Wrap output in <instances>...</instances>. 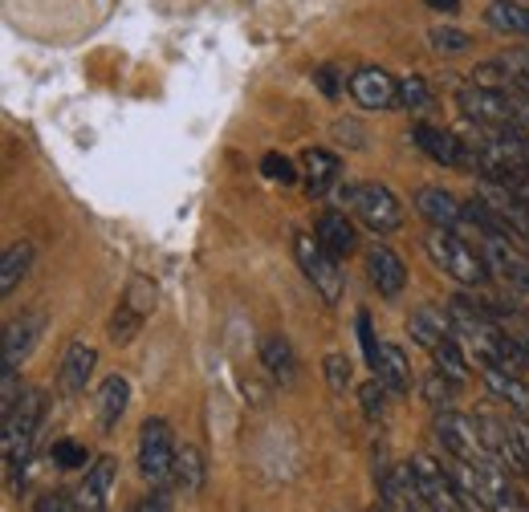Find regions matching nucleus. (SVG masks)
Masks as SVG:
<instances>
[{"label": "nucleus", "instance_id": "obj_26", "mask_svg": "<svg viewBox=\"0 0 529 512\" xmlns=\"http://www.w3.org/2000/svg\"><path fill=\"white\" fill-rule=\"evenodd\" d=\"M375 374L387 382L395 395L411 391V362H407V354H403L395 342H383V354H379V370H375Z\"/></svg>", "mask_w": 529, "mask_h": 512}, {"label": "nucleus", "instance_id": "obj_12", "mask_svg": "<svg viewBox=\"0 0 529 512\" xmlns=\"http://www.w3.org/2000/svg\"><path fill=\"white\" fill-rule=\"evenodd\" d=\"M363 261H367V277H371V285L379 289V297H387V301L403 297V289H407V265H403V256H399L395 248L371 244Z\"/></svg>", "mask_w": 529, "mask_h": 512}, {"label": "nucleus", "instance_id": "obj_15", "mask_svg": "<svg viewBox=\"0 0 529 512\" xmlns=\"http://www.w3.org/2000/svg\"><path fill=\"white\" fill-rule=\"evenodd\" d=\"M257 358H261L265 374L277 382V387H293V382H298V354H293L285 334H265Z\"/></svg>", "mask_w": 529, "mask_h": 512}, {"label": "nucleus", "instance_id": "obj_6", "mask_svg": "<svg viewBox=\"0 0 529 512\" xmlns=\"http://www.w3.org/2000/svg\"><path fill=\"white\" fill-rule=\"evenodd\" d=\"M175 439H171V427L167 419H147L143 431H139V472L163 488L167 480H175Z\"/></svg>", "mask_w": 529, "mask_h": 512}, {"label": "nucleus", "instance_id": "obj_9", "mask_svg": "<svg viewBox=\"0 0 529 512\" xmlns=\"http://www.w3.org/2000/svg\"><path fill=\"white\" fill-rule=\"evenodd\" d=\"M411 143H416L432 163H440V167H452V171H477V155H473V147H468L460 135H452V131H440V126H428V122H420V126H411Z\"/></svg>", "mask_w": 529, "mask_h": 512}, {"label": "nucleus", "instance_id": "obj_7", "mask_svg": "<svg viewBox=\"0 0 529 512\" xmlns=\"http://www.w3.org/2000/svg\"><path fill=\"white\" fill-rule=\"evenodd\" d=\"M411 476H416V492H420L424 508H432V512H473L464 504V496L456 492L448 468L436 464L432 456H411Z\"/></svg>", "mask_w": 529, "mask_h": 512}, {"label": "nucleus", "instance_id": "obj_29", "mask_svg": "<svg viewBox=\"0 0 529 512\" xmlns=\"http://www.w3.org/2000/svg\"><path fill=\"white\" fill-rule=\"evenodd\" d=\"M143 322H147V313H139L131 301H119V309H114V317H110V342L114 346H127L139 330H143Z\"/></svg>", "mask_w": 529, "mask_h": 512}, {"label": "nucleus", "instance_id": "obj_11", "mask_svg": "<svg viewBox=\"0 0 529 512\" xmlns=\"http://www.w3.org/2000/svg\"><path fill=\"white\" fill-rule=\"evenodd\" d=\"M350 98L363 110H395L399 106V82L379 66H359L350 74Z\"/></svg>", "mask_w": 529, "mask_h": 512}, {"label": "nucleus", "instance_id": "obj_43", "mask_svg": "<svg viewBox=\"0 0 529 512\" xmlns=\"http://www.w3.org/2000/svg\"><path fill=\"white\" fill-rule=\"evenodd\" d=\"M509 191H517V196L529 204V167H525V171H517V175L509 179Z\"/></svg>", "mask_w": 529, "mask_h": 512}, {"label": "nucleus", "instance_id": "obj_45", "mask_svg": "<svg viewBox=\"0 0 529 512\" xmlns=\"http://www.w3.org/2000/svg\"><path fill=\"white\" fill-rule=\"evenodd\" d=\"M513 431H517V439H521V447H525V456H529V419L517 415V419H513Z\"/></svg>", "mask_w": 529, "mask_h": 512}, {"label": "nucleus", "instance_id": "obj_23", "mask_svg": "<svg viewBox=\"0 0 529 512\" xmlns=\"http://www.w3.org/2000/svg\"><path fill=\"white\" fill-rule=\"evenodd\" d=\"M33 256H37V252H33L29 240L5 248V261H0V297H13V293H17V285H21L25 273L33 269Z\"/></svg>", "mask_w": 529, "mask_h": 512}, {"label": "nucleus", "instance_id": "obj_25", "mask_svg": "<svg viewBox=\"0 0 529 512\" xmlns=\"http://www.w3.org/2000/svg\"><path fill=\"white\" fill-rule=\"evenodd\" d=\"M175 484H180L184 496H200L204 488V456L196 443H184L180 452H175Z\"/></svg>", "mask_w": 529, "mask_h": 512}, {"label": "nucleus", "instance_id": "obj_17", "mask_svg": "<svg viewBox=\"0 0 529 512\" xmlns=\"http://www.w3.org/2000/svg\"><path fill=\"white\" fill-rule=\"evenodd\" d=\"M314 232H318V240L326 244V252H334L338 261H346L350 252L359 248V236H355V224L346 220V212L342 208H326L322 216H318V224H314Z\"/></svg>", "mask_w": 529, "mask_h": 512}, {"label": "nucleus", "instance_id": "obj_18", "mask_svg": "<svg viewBox=\"0 0 529 512\" xmlns=\"http://www.w3.org/2000/svg\"><path fill=\"white\" fill-rule=\"evenodd\" d=\"M481 496H485L489 512H529V500L517 492V484L509 480L505 468H485L481 472Z\"/></svg>", "mask_w": 529, "mask_h": 512}, {"label": "nucleus", "instance_id": "obj_10", "mask_svg": "<svg viewBox=\"0 0 529 512\" xmlns=\"http://www.w3.org/2000/svg\"><path fill=\"white\" fill-rule=\"evenodd\" d=\"M481 252H485L489 269H493L501 281H509V289L529 293V252H525V248H517V244L501 240V236H485V232H481Z\"/></svg>", "mask_w": 529, "mask_h": 512}, {"label": "nucleus", "instance_id": "obj_16", "mask_svg": "<svg viewBox=\"0 0 529 512\" xmlns=\"http://www.w3.org/2000/svg\"><path fill=\"white\" fill-rule=\"evenodd\" d=\"M114 480H119V464H114V456H98V460L86 468V484L78 488L82 512H106V500H110Z\"/></svg>", "mask_w": 529, "mask_h": 512}, {"label": "nucleus", "instance_id": "obj_46", "mask_svg": "<svg viewBox=\"0 0 529 512\" xmlns=\"http://www.w3.org/2000/svg\"><path fill=\"white\" fill-rule=\"evenodd\" d=\"M367 512H391V508H387V504H375V508H367Z\"/></svg>", "mask_w": 529, "mask_h": 512}, {"label": "nucleus", "instance_id": "obj_32", "mask_svg": "<svg viewBox=\"0 0 529 512\" xmlns=\"http://www.w3.org/2000/svg\"><path fill=\"white\" fill-rule=\"evenodd\" d=\"M456 387L460 382H452L448 374H432V378H424V399L436 407V411H452V403H456Z\"/></svg>", "mask_w": 529, "mask_h": 512}, {"label": "nucleus", "instance_id": "obj_42", "mask_svg": "<svg viewBox=\"0 0 529 512\" xmlns=\"http://www.w3.org/2000/svg\"><path fill=\"white\" fill-rule=\"evenodd\" d=\"M131 512H167V496H163V492H151V496H143Z\"/></svg>", "mask_w": 529, "mask_h": 512}, {"label": "nucleus", "instance_id": "obj_37", "mask_svg": "<svg viewBox=\"0 0 529 512\" xmlns=\"http://www.w3.org/2000/svg\"><path fill=\"white\" fill-rule=\"evenodd\" d=\"M322 370H326V382H330L334 395H346L350 391V358L346 354H326Z\"/></svg>", "mask_w": 529, "mask_h": 512}, {"label": "nucleus", "instance_id": "obj_41", "mask_svg": "<svg viewBox=\"0 0 529 512\" xmlns=\"http://www.w3.org/2000/svg\"><path fill=\"white\" fill-rule=\"evenodd\" d=\"M314 86H318L326 98H338V94H342V78H338L334 66H318V70H314Z\"/></svg>", "mask_w": 529, "mask_h": 512}, {"label": "nucleus", "instance_id": "obj_40", "mask_svg": "<svg viewBox=\"0 0 529 512\" xmlns=\"http://www.w3.org/2000/svg\"><path fill=\"white\" fill-rule=\"evenodd\" d=\"M334 139H338V143H346V147H355V151H359V147H367L363 126H359V122H350V118H338V122H334Z\"/></svg>", "mask_w": 529, "mask_h": 512}, {"label": "nucleus", "instance_id": "obj_19", "mask_svg": "<svg viewBox=\"0 0 529 512\" xmlns=\"http://www.w3.org/2000/svg\"><path fill=\"white\" fill-rule=\"evenodd\" d=\"M127 407H131V382L123 374L102 378V387H98V423H102V431L119 427V419L127 415Z\"/></svg>", "mask_w": 529, "mask_h": 512}, {"label": "nucleus", "instance_id": "obj_5", "mask_svg": "<svg viewBox=\"0 0 529 512\" xmlns=\"http://www.w3.org/2000/svg\"><path fill=\"white\" fill-rule=\"evenodd\" d=\"M464 118H473L481 131H513V126H525V106L521 98H509V94H497V90H485V86H464L456 94Z\"/></svg>", "mask_w": 529, "mask_h": 512}, {"label": "nucleus", "instance_id": "obj_39", "mask_svg": "<svg viewBox=\"0 0 529 512\" xmlns=\"http://www.w3.org/2000/svg\"><path fill=\"white\" fill-rule=\"evenodd\" d=\"M33 512H82V504L66 492H45V496H37Z\"/></svg>", "mask_w": 529, "mask_h": 512}, {"label": "nucleus", "instance_id": "obj_27", "mask_svg": "<svg viewBox=\"0 0 529 512\" xmlns=\"http://www.w3.org/2000/svg\"><path fill=\"white\" fill-rule=\"evenodd\" d=\"M432 354V362H436V370L440 374H448L452 382H468V374H473V366H468V354L460 350V338L456 334H448L436 350H428Z\"/></svg>", "mask_w": 529, "mask_h": 512}, {"label": "nucleus", "instance_id": "obj_38", "mask_svg": "<svg viewBox=\"0 0 529 512\" xmlns=\"http://www.w3.org/2000/svg\"><path fill=\"white\" fill-rule=\"evenodd\" d=\"M21 395H25V391H21L17 370H13V366H0V411L9 415V411L21 403Z\"/></svg>", "mask_w": 529, "mask_h": 512}, {"label": "nucleus", "instance_id": "obj_34", "mask_svg": "<svg viewBox=\"0 0 529 512\" xmlns=\"http://www.w3.org/2000/svg\"><path fill=\"white\" fill-rule=\"evenodd\" d=\"M261 175H265V179H273V183H281V187H289V183H298L302 167H293V159H285V155L269 151V155L261 159Z\"/></svg>", "mask_w": 529, "mask_h": 512}, {"label": "nucleus", "instance_id": "obj_21", "mask_svg": "<svg viewBox=\"0 0 529 512\" xmlns=\"http://www.w3.org/2000/svg\"><path fill=\"white\" fill-rule=\"evenodd\" d=\"M407 330H411V338H416L424 350H436V346H440L448 334H456V330H452V317H448V309H436V305H420L416 313H411Z\"/></svg>", "mask_w": 529, "mask_h": 512}, {"label": "nucleus", "instance_id": "obj_1", "mask_svg": "<svg viewBox=\"0 0 529 512\" xmlns=\"http://www.w3.org/2000/svg\"><path fill=\"white\" fill-rule=\"evenodd\" d=\"M424 248H428V256H432V265L440 269V273H448L452 281H460V285H468V289H485L489 281H493V269H489V261H485V252L477 248V244H468L460 232H452V228H436L432 224V232H424Z\"/></svg>", "mask_w": 529, "mask_h": 512}, {"label": "nucleus", "instance_id": "obj_24", "mask_svg": "<svg viewBox=\"0 0 529 512\" xmlns=\"http://www.w3.org/2000/svg\"><path fill=\"white\" fill-rule=\"evenodd\" d=\"M485 21H489L497 33L529 37V5H521V0H493V5L485 9Z\"/></svg>", "mask_w": 529, "mask_h": 512}, {"label": "nucleus", "instance_id": "obj_30", "mask_svg": "<svg viewBox=\"0 0 529 512\" xmlns=\"http://www.w3.org/2000/svg\"><path fill=\"white\" fill-rule=\"evenodd\" d=\"M86 460H90V452H86V443H78V439H53L49 443V464L53 468L78 472V468H86Z\"/></svg>", "mask_w": 529, "mask_h": 512}, {"label": "nucleus", "instance_id": "obj_13", "mask_svg": "<svg viewBox=\"0 0 529 512\" xmlns=\"http://www.w3.org/2000/svg\"><path fill=\"white\" fill-rule=\"evenodd\" d=\"M41 334H45V313H21V317H13V322L5 326V338H0V354H5V362H0V366L21 370V362H29V354L37 350Z\"/></svg>", "mask_w": 529, "mask_h": 512}, {"label": "nucleus", "instance_id": "obj_4", "mask_svg": "<svg viewBox=\"0 0 529 512\" xmlns=\"http://www.w3.org/2000/svg\"><path fill=\"white\" fill-rule=\"evenodd\" d=\"M293 256H298V265H302L306 281L314 285V293L326 305H338L342 301V265H338L334 252H326V244L318 240V232L293 228Z\"/></svg>", "mask_w": 529, "mask_h": 512}, {"label": "nucleus", "instance_id": "obj_20", "mask_svg": "<svg viewBox=\"0 0 529 512\" xmlns=\"http://www.w3.org/2000/svg\"><path fill=\"white\" fill-rule=\"evenodd\" d=\"M94 362H98L94 346H86V342H70V350L62 354V370H57V378H62V391H66V395H82V391H86V382H90V374H94Z\"/></svg>", "mask_w": 529, "mask_h": 512}, {"label": "nucleus", "instance_id": "obj_22", "mask_svg": "<svg viewBox=\"0 0 529 512\" xmlns=\"http://www.w3.org/2000/svg\"><path fill=\"white\" fill-rule=\"evenodd\" d=\"M302 175H306L310 200L326 196V191L334 187V179H338V155H330L326 147H306L302 151Z\"/></svg>", "mask_w": 529, "mask_h": 512}, {"label": "nucleus", "instance_id": "obj_8", "mask_svg": "<svg viewBox=\"0 0 529 512\" xmlns=\"http://www.w3.org/2000/svg\"><path fill=\"white\" fill-rule=\"evenodd\" d=\"M350 208L359 212V220L375 232V236H391L403 228V208L395 200V191L387 183H355V200Z\"/></svg>", "mask_w": 529, "mask_h": 512}, {"label": "nucleus", "instance_id": "obj_3", "mask_svg": "<svg viewBox=\"0 0 529 512\" xmlns=\"http://www.w3.org/2000/svg\"><path fill=\"white\" fill-rule=\"evenodd\" d=\"M436 439L444 443V452L464 460V464H473L477 472L485 468H501V460L493 456V447L485 443V431L477 423V415L468 419L460 411H436Z\"/></svg>", "mask_w": 529, "mask_h": 512}, {"label": "nucleus", "instance_id": "obj_28", "mask_svg": "<svg viewBox=\"0 0 529 512\" xmlns=\"http://www.w3.org/2000/svg\"><path fill=\"white\" fill-rule=\"evenodd\" d=\"M391 387H387V382L375 374V378H367L363 382V387H359V407H363V415L371 419V423H383L387 419V407H391Z\"/></svg>", "mask_w": 529, "mask_h": 512}, {"label": "nucleus", "instance_id": "obj_31", "mask_svg": "<svg viewBox=\"0 0 529 512\" xmlns=\"http://www.w3.org/2000/svg\"><path fill=\"white\" fill-rule=\"evenodd\" d=\"M428 41H432L436 53H468L473 49V37H468L464 29H456V25H432Z\"/></svg>", "mask_w": 529, "mask_h": 512}, {"label": "nucleus", "instance_id": "obj_33", "mask_svg": "<svg viewBox=\"0 0 529 512\" xmlns=\"http://www.w3.org/2000/svg\"><path fill=\"white\" fill-rule=\"evenodd\" d=\"M399 106L403 110H428L432 106V86L424 78H416V74L403 78L399 82Z\"/></svg>", "mask_w": 529, "mask_h": 512}, {"label": "nucleus", "instance_id": "obj_2", "mask_svg": "<svg viewBox=\"0 0 529 512\" xmlns=\"http://www.w3.org/2000/svg\"><path fill=\"white\" fill-rule=\"evenodd\" d=\"M41 419H45V395L41 391H25L21 403L5 415L0 443H5V476H9V488L13 492L25 480V468H29V456H33V439H37Z\"/></svg>", "mask_w": 529, "mask_h": 512}, {"label": "nucleus", "instance_id": "obj_35", "mask_svg": "<svg viewBox=\"0 0 529 512\" xmlns=\"http://www.w3.org/2000/svg\"><path fill=\"white\" fill-rule=\"evenodd\" d=\"M123 301H131L139 313H155V305H159V289H155L147 277H131Z\"/></svg>", "mask_w": 529, "mask_h": 512}, {"label": "nucleus", "instance_id": "obj_36", "mask_svg": "<svg viewBox=\"0 0 529 512\" xmlns=\"http://www.w3.org/2000/svg\"><path fill=\"white\" fill-rule=\"evenodd\" d=\"M355 326H359V342H363V354H367V366L379 370V354H383V342L375 338V326H371V313L359 309L355 313Z\"/></svg>", "mask_w": 529, "mask_h": 512}, {"label": "nucleus", "instance_id": "obj_44", "mask_svg": "<svg viewBox=\"0 0 529 512\" xmlns=\"http://www.w3.org/2000/svg\"><path fill=\"white\" fill-rule=\"evenodd\" d=\"M432 13H444V17H456L460 13V0H424Z\"/></svg>", "mask_w": 529, "mask_h": 512}, {"label": "nucleus", "instance_id": "obj_14", "mask_svg": "<svg viewBox=\"0 0 529 512\" xmlns=\"http://www.w3.org/2000/svg\"><path fill=\"white\" fill-rule=\"evenodd\" d=\"M416 208H420V216H424L428 224H436V228H452V232H460V228L468 224L464 204L452 196V191L432 187V183L416 191Z\"/></svg>", "mask_w": 529, "mask_h": 512}]
</instances>
